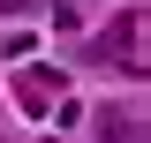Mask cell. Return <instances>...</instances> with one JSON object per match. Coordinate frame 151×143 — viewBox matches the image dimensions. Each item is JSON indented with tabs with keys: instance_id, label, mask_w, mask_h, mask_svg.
I'll list each match as a JSON object with an SVG mask.
<instances>
[{
	"instance_id": "obj_4",
	"label": "cell",
	"mask_w": 151,
	"mask_h": 143,
	"mask_svg": "<svg viewBox=\"0 0 151 143\" xmlns=\"http://www.w3.org/2000/svg\"><path fill=\"white\" fill-rule=\"evenodd\" d=\"M15 8H30V0H0V15H15Z\"/></svg>"
},
{
	"instance_id": "obj_2",
	"label": "cell",
	"mask_w": 151,
	"mask_h": 143,
	"mask_svg": "<svg viewBox=\"0 0 151 143\" xmlns=\"http://www.w3.org/2000/svg\"><path fill=\"white\" fill-rule=\"evenodd\" d=\"M98 136H106V143H144V121H136V113H98Z\"/></svg>"
},
{
	"instance_id": "obj_1",
	"label": "cell",
	"mask_w": 151,
	"mask_h": 143,
	"mask_svg": "<svg viewBox=\"0 0 151 143\" xmlns=\"http://www.w3.org/2000/svg\"><path fill=\"white\" fill-rule=\"evenodd\" d=\"M91 60H106V68L121 60L129 75H144V8H129V15H121V30H106V38H98V45H91Z\"/></svg>"
},
{
	"instance_id": "obj_3",
	"label": "cell",
	"mask_w": 151,
	"mask_h": 143,
	"mask_svg": "<svg viewBox=\"0 0 151 143\" xmlns=\"http://www.w3.org/2000/svg\"><path fill=\"white\" fill-rule=\"evenodd\" d=\"M15 90H23V106H45V98H53L60 83H53L45 68H23V75H15Z\"/></svg>"
}]
</instances>
